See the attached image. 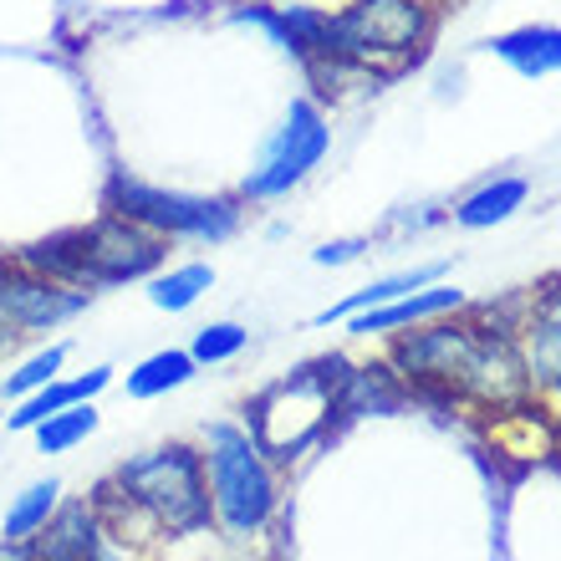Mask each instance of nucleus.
<instances>
[{"label": "nucleus", "instance_id": "f257e3e1", "mask_svg": "<svg viewBox=\"0 0 561 561\" xmlns=\"http://www.w3.org/2000/svg\"><path fill=\"white\" fill-rule=\"evenodd\" d=\"M388 363L414 383H434L444 393H455V399L485 403V409H516L531 393L516 337L480 322H459V311L399 332Z\"/></svg>", "mask_w": 561, "mask_h": 561}, {"label": "nucleus", "instance_id": "f03ea898", "mask_svg": "<svg viewBox=\"0 0 561 561\" xmlns=\"http://www.w3.org/2000/svg\"><path fill=\"white\" fill-rule=\"evenodd\" d=\"M107 501H118L123 520H113L107 531L123 536L128 516H144L153 531L169 536H194L209 531L215 505H209V480H205V455L190 444H163L138 459H123L113 480L98 485Z\"/></svg>", "mask_w": 561, "mask_h": 561}, {"label": "nucleus", "instance_id": "7ed1b4c3", "mask_svg": "<svg viewBox=\"0 0 561 561\" xmlns=\"http://www.w3.org/2000/svg\"><path fill=\"white\" fill-rule=\"evenodd\" d=\"M439 31V5L434 0H347L342 11L327 15V51L373 82L409 72L424 46Z\"/></svg>", "mask_w": 561, "mask_h": 561}, {"label": "nucleus", "instance_id": "20e7f679", "mask_svg": "<svg viewBox=\"0 0 561 561\" xmlns=\"http://www.w3.org/2000/svg\"><path fill=\"white\" fill-rule=\"evenodd\" d=\"M342 388H347V357H311L301 368H291L280 383H271L261 399L245 409L251 414V439L261 444V455L276 465L307 455V444H317L342 409Z\"/></svg>", "mask_w": 561, "mask_h": 561}, {"label": "nucleus", "instance_id": "39448f33", "mask_svg": "<svg viewBox=\"0 0 561 561\" xmlns=\"http://www.w3.org/2000/svg\"><path fill=\"white\" fill-rule=\"evenodd\" d=\"M205 480L215 520L230 536H255L271 526V516H276V474H271V459L261 455V444L251 439V428H205Z\"/></svg>", "mask_w": 561, "mask_h": 561}, {"label": "nucleus", "instance_id": "423d86ee", "mask_svg": "<svg viewBox=\"0 0 561 561\" xmlns=\"http://www.w3.org/2000/svg\"><path fill=\"white\" fill-rule=\"evenodd\" d=\"M103 209L123 215V220L144 225L163 240H199V245H220V240L240 236L245 209L220 194H184V190H159L134 174H113L103 190Z\"/></svg>", "mask_w": 561, "mask_h": 561}, {"label": "nucleus", "instance_id": "0eeeda50", "mask_svg": "<svg viewBox=\"0 0 561 561\" xmlns=\"http://www.w3.org/2000/svg\"><path fill=\"white\" fill-rule=\"evenodd\" d=\"M327 148H332V128H327L322 107L307 103V98H296V103L286 107V118H280L276 128H271V138L261 144L240 194H245V199H280V194H291L296 184L327 159Z\"/></svg>", "mask_w": 561, "mask_h": 561}, {"label": "nucleus", "instance_id": "6e6552de", "mask_svg": "<svg viewBox=\"0 0 561 561\" xmlns=\"http://www.w3.org/2000/svg\"><path fill=\"white\" fill-rule=\"evenodd\" d=\"M163 255H169V240L163 236L103 209V220L82 225V271H77V286L82 291H107V286L148 280L163 266Z\"/></svg>", "mask_w": 561, "mask_h": 561}, {"label": "nucleus", "instance_id": "1a4fd4ad", "mask_svg": "<svg viewBox=\"0 0 561 561\" xmlns=\"http://www.w3.org/2000/svg\"><path fill=\"white\" fill-rule=\"evenodd\" d=\"M92 291L61 286V280L36 276L15 255H0V342L26 337V332H51L72 322L77 311H88Z\"/></svg>", "mask_w": 561, "mask_h": 561}, {"label": "nucleus", "instance_id": "9d476101", "mask_svg": "<svg viewBox=\"0 0 561 561\" xmlns=\"http://www.w3.org/2000/svg\"><path fill=\"white\" fill-rule=\"evenodd\" d=\"M516 353L531 393L561 403V286L557 291H536L526 301V317L516 327Z\"/></svg>", "mask_w": 561, "mask_h": 561}, {"label": "nucleus", "instance_id": "9b49d317", "mask_svg": "<svg viewBox=\"0 0 561 561\" xmlns=\"http://www.w3.org/2000/svg\"><path fill=\"white\" fill-rule=\"evenodd\" d=\"M455 311H465V291L444 286V280H428L419 291H403L393 301H383V307L347 317V332L353 337H383V332H409V327H424L434 317H455Z\"/></svg>", "mask_w": 561, "mask_h": 561}, {"label": "nucleus", "instance_id": "f8f14e48", "mask_svg": "<svg viewBox=\"0 0 561 561\" xmlns=\"http://www.w3.org/2000/svg\"><path fill=\"white\" fill-rule=\"evenodd\" d=\"M103 536L92 501H72L51 511V520L31 536V551L36 561H103Z\"/></svg>", "mask_w": 561, "mask_h": 561}, {"label": "nucleus", "instance_id": "ddd939ff", "mask_svg": "<svg viewBox=\"0 0 561 561\" xmlns=\"http://www.w3.org/2000/svg\"><path fill=\"white\" fill-rule=\"evenodd\" d=\"M485 51L490 57H501L511 72L541 82V77L561 72V26H551V21H526V26L495 31V36L485 42Z\"/></svg>", "mask_w": 561, "mask_h": 561}, {"label": "nucleus", "instance_id": "4468645a", "mask_svg": "<svg viewBox=\"0 0 561 561\" xmlns=\"http://www.w3.org/2000/svg\"><path fill=\"white\" fill-rule=\"evenodd\" d=\"M107 383H113V368H92L88 378H51L46 388H36V393H26V399H15V414L5 419V428L26 434V428H36L42 419L61 414V409H72V403H92Z\"/></svg>", "mask_w": 561, "mask_h": 561}, {"label": "nucleus", "instance_id": "2eb2a0df", "mask_svg": "<svg viewBox=\"0 0 561 561\" xmlns=\"http://www.w3.org/2000/svg\"><path fill=\"white\" fill-rule=\"evenodd\" d=\"M526 199H531V184L520 174H495L485 179L480 190H470L465 199L455 205V225L459 230H495V225H505L516 209H526Z\"/></svg>", "mask_w": 561, "mask_h": 561}, {"label": "nucleus", "instance_id": "dca6fc26", "mask_svg": "<svg viewBox=\"0 0 561 561\" xmlns=\"http://www.w3.org/2000/svg\"><path fill=\"white\" fill-rule=\"evenodd\" d=\"M444 261H434V266H409V271H393V276H378L368 280V286H357L353 296H342V301H332L327 311H317V327H332V322H347V317H357V311L368 307H383V301H393V296L403 291H419V286H428V280H444Z\"/></svg>", "mask_w": 561, "mask_h": 561}, {"label": "nucleus", "instance_id": "f3484780", "mask_svg": "<svg viewBox=\"0 0 561 561\" xmlns=\"http://www.w3.org/2000/svg\"><path fill=\"white\" fill-rule=\"evenodd\" d=\"M199 373L190 353H179V347H163V353L144 357L134 373H128V399H159L169 388H184Z\"/></svg>", "mask_w": 561, "mask_h": 561}, {"label": "nucleus", "instance_id": "a211bd4d", "mask_svg": "<svg viewBox=\"0 0 561 561\" xmlns=\"http://www.w3.org/2000/svg\"><path fill=\"white\" fill-rule=\"evenodd\" d=\"M209 286H215V271L205 261H190V266H174V271H153L148 276V301L159 311H190Z\"/></svg>", "mask_w": 561, "mask_h": 561}, {"label": "nucleus", "instance_id": "6ab92c4d", "mask_svg": "<svg viewBox=\"0 0 561 561\" xmlns=\"http://www.w3.org/2000/svg\"><path fill=\"white\" fill-rule=\"evenodd\" d=\"M57 495H61V480H51V474L21 490V495H15V505L5 511V541H31V536H36L46 520H51V511H57Z\"/></svg>", "mask_w": 561, "mask_h": 561}, {"label": "nucleus", "instance_id": "aec40b11", "mask_svg": "<svg viewBox=\"0 0 561 561\" xmlns=\"http://www.w3.org/2000/svg\"><path fill=\"white\" fill-rule=\"evenodd\" d=\"M92 428H98V409H92V403H72V409L42 419L31 434H36V444H42V455H67L72 444L88 439Z\"/></svg>", "mask_w": 561, "mask_h": 561}, {"label": "nucleus", "instance_id": "412c9836", "mask_svg": "<svg viewBox=\"0 0 561 561\" xmlns=\"http://www.w3.org/2000/svg\"><path fill=\"white\" fill-rule=\"evenodd\" d=\"M245 342H251V332L240 322H209L194 332V347L190 357L199 363V368H215V363H230V357L245 353Z\"/></svg>", "mask_w": 561, "mask_h": 561}, {"label": "nucleus", "instance_id": "4be33fe9", "mask_svg": "<svg viewBox=\"0 0 561 561\" xmlns=\"http://www.w3.org/2000/svg\"><path fill=\"white\" fill-rule=\"evenodd\" d=\"M61 363H67V347H61V342H51V347H42L36 357H26V363L5 378V399H26V393L46 388L61 373Z\"/></svg>", "mask_w": 561, "mask_h": 561}, {"label": "nucleus", "instance_id": "5701e85b", "mask_svg": "<svg viewBox=\"0 0 561 561\" xmlns=\"http://www.w3.org/2000/svg\"><path fill=\"white\" fill-rule=\"evenodd\" d=\"M363 251H368V240H327V245L311 251V261H317V266H347V261H357Z\"/></svg>", "mask_w": 561, "mask_h": 561}, {"label": "nucleus", "instance_id": "b1692460", "mask_svg": "<svg viewBox=\"0 0 561 561\" xmlns=\"http://www.w3.org/2000/svg\"><path fill=\"white\" fill-rule=\"evenodd\" d=\"M0 561H36L31 541H0Z\"/></svg>", "mask_w": 561, "mask_h": 561}, {"label": "nucleus", "instance_id": "393cba45", "mask_svg": "<svg viewBox=\"0 0 561 561\" xmlns=\"http://www.w3.org/2000/svg\"><path fill=\"white\" fill-rule=\"evenodd\" d=\"M434 5H439V0H434Z\"/></svg>", "mask_w": 561, "mask_h": 561}]
</instances>
